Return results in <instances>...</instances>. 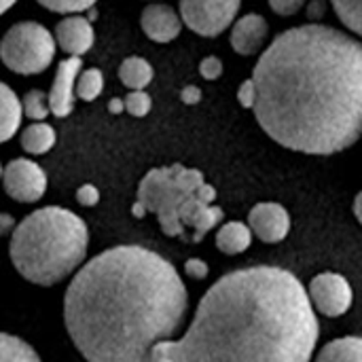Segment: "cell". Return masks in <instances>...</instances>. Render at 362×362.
<instances>
[{
  "label": "cell",
  "mask_w": 362,
  "mask_h": 362,
  "mask_svg": "<svg viewBox=\"0 0 362 362\" xmlns=\"http://www.w3.org/2000/svg\"><path fill=\"white\" fill-rule=\"evenodd\" d=\"M255 117L280 146L333 155L362 136V42L329 25L278 34L259 57Z\"/></svg>",
  "instance_id": "cell-1"
},
{
  "label": "cell",
  "mask_w": 362,
  "mask_h": 362,
  "mask_svg": "<svg viewBox=\"0 0 362 362\" xmlns=\"http://www.w3.org/2000/svg\"><path fill=\"white\" fill-rule=\"evenodd\" d=\"M187 308V286L168 259L142 246H115L76 269L64 325L87 361L142 362L178 333Z\"/></svg>",
  "instance_id": "cell-2"
},
{
  "label": "cell",
  "mask_w": 362,
  "mask_h": 362,
  "mask_svg": "<svg viewBox=\"0 0 362 362\" xmlns=\"http://www.w3.org/2000/svg\"><path fill=\"white\" fill-rule=\"evenodd\" d=\"M320 337L318 318L301 280L272 265L235 269L202 297L178 339L159 341L148 361L305 362Z\"/></svg>",
  "instance_id": "cell-3"
},
{
  "label": "cell",
  "mask_w": 362,
  "mask_h": 362,
  "mask_svg": "<svg viewBox=\"0 0 362 362\" xmlns=\"http://www.w3.org/2000/svg\"><path fill=\"white\" fill-rule=\"evenodd\" d=\"M89 229L74 212L47 206L15 225L8 257L17 274L38 286H53L72 276L85 261Z\"/></svg>",
  "instance_id": "cell-4"
},
{
  "label": "cell",
  "mask_w": 362,
  "mask_h": 362,
  "mask_svg": "<svg viewBox=\"0 0 362 362\" xmlns=\"http://www.w3.org/2000/svg\"><path fill=\"white\" fill-rule=\"evenodd\" d=\"M216 189L204 174L180 163L151 170L138 185V199L146 214H155L168 238L202 242L225 218L214 206Z\"/></svg>",
  "instance_id": "cell-5"
},
{
  "label": "cell",
  "mask_w": 362,
  "mask_h": 362,
  "mask_svg": "<svg viewBox=\"0 0 362 362\" xmlns=\"http://www.w3.org/2000/svg\"><path fill=\"white\" fill-rule=\"evenodd\" d=\"M55 36L36 21H19L0 40L2 64L23 76L45 72L55 57Z\"/></svg>",
  "instance_id": "cell-6"
},
{
  "label": "cell",
  "mask_w": 362,
  "mask_h": 362,
  "mask_svg": "<svg viewBox=\"0 0 362 362\" xmlns=\"http://www.w3.org/2000/svg\"><path fill=\"white\" fill-rule=\"evenodd\" d=\"M242 0H180L182 23L199 36H218L233 21Z\"/></svg>",
  "instance_id": "cell-7"
},
{
  "label": "cell",
  "mask_w": 362,
  "mask_h": 362,
  "mask_svg": "<svg viewBox=\"0 0 362 362\" xmlns=\"http://www.w3.org/2000/svg\"><path fill=\"white\" fill-rule=\"evenodd\" d=\"M308 297L316 312L329 318H339L352 308L354 291L346 276L335 272H322L310 282Z\"/></svg>",
  "instance_id": "cell-8"
},
{
  "label": "cell",
  "mask_w": 362,
  "mask_h": 362,
  "mask_svg": "<svg viewBox=\"0 0 362 362\" xmlns=\"http://www.w3.org/2000/svg\"><path fill=\"white\" fill-rule=\"evenodd\" d=\"M4 193L19 204H34L47 191V174L32 159H13L2 170Z\"/></svg>",
  "instance_id": "cell-9"
},
{
  "label": "cell",
  "mask_w": 362,
  "mask_h": 362,
  "mask_svg": "<svg viewBox=\"0 0 362 362\" xmlns=\"http://www.w3.org/2000/svg\"><path fill=\"white\" fill-rule=\"evenodd\" d=\"M248 227L261 242L278 244L291 231V214L276 202H263L248 212Z\"/></svg>",
  "instance_id": "cell-10"
},
{
  "label": "cell",
  "mask_w": 362,
  "mask_h": 362,
  "mask_svg": "<svg viewBox=\"0 0 362 362\" xmlns=\"http://www.w3.org/2000/svg\"><path fill=\"white\" fill-rule=\"evenodd\" d=\"M81 57L78 55H70L66 59L59 62L57 66V72H55V78H53V85H51V91L47 93L49 98V108H51V115L55 117H68L74 108V87H76V76L81 72Z\"/></svg>",
  "instance_id": "cell-11"
},
{
  "label": "cell",
  "mask_w": 362,
  "mask_h": 362,
  "mask_svg": "<svg viewBox=\"0 0 362 362\" xmlns=\"http://www.w3.org/2000/svg\"><path fill=\"white\" fill-rule=\"evenodd\" d=\"M53 36L66 55H78V57L85 55L93 47V40H95L91 21L78 13H68L62 21H57Z\"/></svg>",
  "instance_id": "cell-12"
},
{
  "label": "cell",
  "mask_w": 362,
  "mask_h": 362,
  "mask_svg": "<svg viewBox=\"0 0 362 362\" xmlns=\"http://www.w3.org/2000/svg\"><path fill=\"white\" fill-rule=\"evenodd\" d=\"M140 25L144 34L155 42H172L182 30V17L165 2H151L142 8Z\"/></svg>",
  "instance_id": "cell-13"
},
{
  "label": "cell",
  "mask_w": 362,
  "mask_h": 362,
  "mask_svg": "<svg viewBox=\"0 0 362 362\" xmlns=\"http://www.w3.org/2000/svg\"><path fill=\"white\" fill-rule=\"evenodd\" d=\"M269 23L259 13H248L231 23V47L240 55H255L267 40Z\"/></svg>",
  "instance_id": "cell-14"
},
{
  "label": "cell",
  "mask_w": 362,
  "mask_h": 362,
  "mask_svg": "<svg viewBox=\"0 0 362 362\" xmlns=\"http://www.w3.org/2000/svg\"><path fill=\"white\" fill-rule=\"evenodd\" d=\"M216 248L223 252V255H242L250 248L252 244V231L246 223H240V221H229V223H223L216 231Z\"/></svg>",
  "instance_id": "cell-15"
},
{
  "label": "cell",
  "mask_w": 362,
  "mask_h": 362,
  "mask_svg": "<svg viewBox=\"0 0 362 362\" xmlns=\"http://www.w3.org/2000/svg\"><path fill=\"white\" fill-rule=\"evenodd\" d=\"M21 100L17 93L0 81V144L11 140L21 125Z\"/></svg>",
  "instance_id": "cell-16"
},
{
  "label": "cell",
  "mask_w": 362,
  "mask_h": 362,
  "mask_svg": "<svg viewBox=\"0 0 362 362\" xmlns=\"http://www.w3.org/2000/svg\"><path fill=\"white\" fill-rule=\"evenodd\" d=\"M55 140H57L55 129L49 123H45V121H32L28 127H23V132L19 136L21 148L25 153H30V155H45V153H49L55 146Z\"/></svg>",
  "instance_id": "cell-17"
},
{
  "label": "cell",
  "mask_w": 362,
  "mask_h": 362,
  "mask_svg": "<svg viewBox=\"0 0 362 362\" xmlns=\"http://www.w3.org/2000/svg\"><path fill=\"white\" fill-rule=\"evenodd\" d=\"M155 70L144 57H127L119 66V78L127 89H144L153 81Z\"/></svg>",
  "instance_id": "cell-18"
},
{
  "label": "cell",
  "mask_w": 362,
  "mask_h": 362,
  "mask_svg": "<svg viewBox=\"0 0 362 362\" xmlns=\"http://www.w3.org/2000/svg\"><path fill=\"white\" fill-rule=\"evenodd\" d=\"M316 361L320 362H362V337H341L327 344L318 354Z\"/></svg>",
  "instance_id": "cell-19"
},
{
  "label": "cell",
  "mask_w": 362,
  "mask_h": 362,
  "mask_svg": "<svg viewBox=\"0 0 362 362\" xmlns=\"http://www.w3.org/2000/svg\"><path fill=\"white\" fill-rule=\"evenodd\" d=\"M0 361L38 362L40 356L23 339H19L15 335H8V333H0Z\"/></svg>",
  "instance_id": "cell-20"
},
{
  "label": "cell",
  "mask_w": 362,
  "mask_h": 362,
  "mask_svg": "<svg viewBox=\"0 0 362 362\" xmlns=\"http://www.w3.org/2000/svg\"><path fill=\"white\" fill-rule=\"evenodd\" d=\"M102 89H104V74H102V70L87 68V70H81L78 72L74 91H76V95L81 100H85V102L98 100L100 93H102Z\"/></svg>",
  "instance_id": "cell-21"
},
{
  "label": "cell",
  "mask_w": 362,
  "mask_h": 362,
  "mask_svg": "<svg viewBox=\"0 0 362 362\" xmlns=\"http://www.w3.org/2000/svg\"><path fill=\"white\" fill-rule=\"evenodd\" d=\"M329 2L335 15L341 19V23L362 38V0H329Z\"/></svg>",
  "instance_id": "cell-22"
},
{
  "label": "cell",
  "mask_w": 362,
  "mask_h": 362,
  "mask_svg": "<svg viewBox=\"0 0 362 362\" xmlns=\"http://www.w3.org/2000/svg\"><path fill=\"white\" fill-rule=\"evenodd\" d=\"M21 110L30 121H45L51 112L49 108V98L40 89H30L21 98Z\"/></svg>",
  "instance_id": "cell-23"
},
{
  "label": "cell",
  "mask_w": 362,
  "mask_h": 362,
  "mask_svg": "<svg viewBox=\"0 0 362 362\" xmlns=\"http://www.w3.org/2000/svg\"><path fill=\"white\" fill-rule=\"evenodd\" d=\"M125 104V112H129L132 117H146L153 108V100L144 89H129V93L123 98Z\"/></svg>",
  "instance_id": "cell-24"
},
{
  "label": "cell",
  "mask_w": 362,
  "mask_h": 362,
  "mask_svg": "<svg viewBox=\"0 0 362 362\" xmlns=\"http://www.w3.org/2000/svg\"><path fill=\"white\" fill-rule=\"evenodd\" d=\"M40 6L53 11V13H83V11H89L98 0H36Z\"/></svg>",
  "instance_id": "cell-25"
},
{
  "label": "cell",
  "mask_w": 362,
  "mask_h": 362,
  "mask_svg": "<svg viewBox=\"0 0 362 362\" xmlns=\"http://www.w3.org/2000/svg\"><path fill=\"white\" fill-rule=\"evenodd\" d=\"M305 0H269V6L280 17H293L303 8Z\"/></svg>",
  "instance_id": "cell-26"
},
{
  "label": "cell",
  "mask_w": 362,
  "mask_h": 362,
  "mask_svg": "<svg viewBox=\"0 0 362 362\" xmlns=\"http://www.w3.org/2000/svg\"><path fill=\"white\" fill-rule=\"evenodd\" d=\"M199 74H202L206 81H216V78H221V74H223V62H221L216 55H210V57L202 59V64H199Z\"/></svg>",
  "instance_id": "cell-27"
},
{
  "label": "cell",
  "mask_w": 362,
  "mask_h": 362,
  "mask_svg": "<svg viewBox=\"0 0 362 362\" xmlns=\"http://www.w3.org/2000/svg\"><path fill=\"white\" fill-rule=\"evenodd\" d=\"M238 102L242 104V108H252L257 102V85L252 78L244 81L238 89Z\"/></svg>",
  "instance_id": "cell-28"
},
{
  "label": "cell",
  "mask_w": 362,
  "mask_h": 362,
  "mask_svg": "<svg viewBox=\"0 0 362 362\" xmlns=\"http://www.w3.org/2000/svg\"><path fill=\"white\" fill-rule=\"evenodd\" d=\"M76 202H78L83 208H93V206H98V202H100V191H98L93 185H83V187H78V191H76Z\"/></svg>",
  "instance_id": "cell-29"
},
{
  "label": "cell",
  "mask_w": 362,
  "mask_h": 362,
  "mask_svg": "<svg viewBox=\"0 0 362 362\" xmlns=\"http://www.w3.org/2000/svg\"><path fill=\"white\" fill-rule=\"evenodd\" d=\"M185 274H187L189 278H193V280H206L208 274H210V267H208V263L202 261V259H189V261L185 263Z\"/></svg>",
  "instance_id": "cell-30"
},
{
  "label": "cell",
  "mask_w": 362,
  "mask_h": 362,
  "mask_svg": "<svg viewBox=\"0 0 362 362\" xmlns=\"http://www.w3.org/2000/svg\"><path fill=\"white\" fill-rule=\"evenodd\" d=\"M180 100L187 104V106H195L202 102V89L197 85H187L182 91H180Z\"/></svg>",
  "instance_id": "cell-31"
},
{
  "label": "cell",
  "mask_w": 362,
  "mask_h": 362,
  "mask_svg": "<svg viewBox=\"0 0 362 362\" xmlns=\"http://www.w3.org/2000/svg\"><path fill=\"white\" fill-rule=\"evenodd\" d=\"M13 229H15V218L11 214L0 212V235L13 233Z\"/></svg>",
  "instance_id": "cell-32"
},
{
  "label": "cell",
  "mask_w": 362,
  "mask_h": 362,
  "mask_svg": "<svg viewBox=\"0 0 362 362\" xmlns=\"http://www.w3.org/2000/svg\"><path fill=\"white\" fill-rule=\"evenodd\" d=\"M108 110H110L112 115H121V112H125V104H123V100H121V98H112V100L108 102Z\"/></svg>",
  "instance_id": "cell-33"
},
{
  "label": "cell",
  "mask_w": 362,
  "mask_h": 362,
  "mask_svg": "<svg viewBox=\"0 0 362 362\" xmlns=\"http://www.w3.org/2000/svg\"><path fill=\"white\" fill-rule=\"evenodd\" d=\"M354 216L362 225V191H358V195L354 197Z\"/></svg>",
  "instance_id": "cell-34"
},
{
  "label": "cell",
  "mask_w": 362,
  "mask_h": 362,
  "mask_svg": "<svg viewBox=\"0 0 362 362\" xmlns=\"http://www.w3.org/2000/svg\"><path fill=\"white\" fill-rule=\"evenodd\" d=\"M310 6H312V8H310V17H318V15L325 11V2H322V0H312Z\"/></svg>",
  "instance_id": "cell-35"
},
{
  "label": "cell",
  "mask_w": 362,
  "mask_h": 362,
  "mask_svg": "<svg viewBox=\"0 0 362 362\" xmlns=\"http://www.w3.org/2000/svg\"><path fill=\"white\" fill-rule=\"evenodd\" d=\"M17 0H0V15H4Z\"/></svg>",
  "instance_id": "cell-36"
},
{
  "label": "cell",
  "mask_w": 362,
  "mask_h": 362,
  "mask_svg": "<svg viewBox=\"0 0 362 362\" xmlns=\"http://www.w3.org/2000/svg\"><path fill=\"white\" fill-rule=\"evenodd\" d=\"M0 180H2V165H0Z\"/></svg>",
  "instance_id": "cell-37"
}]
</instances>
